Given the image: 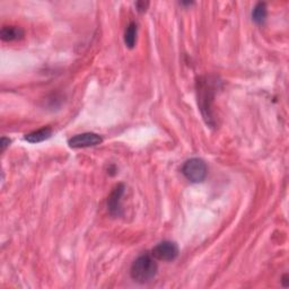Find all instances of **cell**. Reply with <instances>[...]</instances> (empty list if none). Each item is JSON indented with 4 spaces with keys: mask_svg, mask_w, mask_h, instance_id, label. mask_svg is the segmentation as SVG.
<instances>
[{
    "mask_svg": "<svg viewBox=\"0 0 289 289\" xmlns=\"http://www.w3.org/2000/svg\"><path fill=\"white\" fill-rule=\"evenodd\" d=\"M0 36L5 42L18 41L24 36V30L20 26H4L0 32Z\"/></svg>",
    "mask_w": 289,
    "mask_h": 289,
    "instance_id": "8992f818",
    "label": "cell"
},
{
    "mask_svg": "<svg viewBox=\"0 0 289 289\" xmlns=\"http://www.w3.org/2000/svg\"><path fill=\"white\" fill-rule=\"evenodd\" d=\"M149 6V3L148 2H138L136 4V7H137V11L139 13H144L147 11V8Z\"/></svg>",
    "mask_w": 289,
    "mask_h": 289,
    "instance_id": "30bf717a",
    "label": "cell"
},
{
    "mask_svg": "<svg viewBox=\"0 0 289 289\" xmlns=\"http://www.w3.org/2000/svg\"><path fill=\"white\" fill-rule=\"evenodd\" d=\"M158 265L153 255L147 253L141 254L133 261L130 269V274L134 281L146 283L156 277Z\"/></svg>",
    "mask_w": 289,
    "mask_h": 289,
    "instance_id": "6da1fadb",
    "label": "cell"
},
{
    "mask_svg": "<svg viewBox=\"0 0 289 289\" xmlns=\"http://www.w3.org/2000/svg\"><path fill=\"white\" fill-rule=\"evenodd\" d=\"M267 5L264 3H258L255 5V7L253 8L252 12V18L256 24H262L267 18Z\"/></svg>",
    "mask_w": 289,
    "mask_h": 289,
    "instance_id": "9c48e42d",
    "label": "cell"
},
{
    "mask_svg": "<svg viewBox=\"0 0 289 289\" xmlns=\"http://www.w3.org/2000/svg\"><path fill=\"white\" fill-rule=\"evenodd\" d=\"M9 143H11V140H9L8 138H5V137L2 138V142H0V147H2V152H5V149H6V148L9 146Z\"/></svg>",
    "mask_w": 289,
    "mask_h": 289,
    "instance_id": "8fae6325",
    "label": "cell"
},
{
    "mask_svg": "<svg viewBox=\"0 0 289 289\" xmlns=\"http://www.w3.org/2000/svg\"><path fill=\"white\" fill-rule=\"evenodd\" d=\"M137 32H138V27L134 22L130 23V24L127 26V29H125L124 31V43L130 49H132L134 44H136Z\"/></svg>",
    "mask_w": 289,
    "mask_h": 289,
    "instance_id": "ba28073f",
    "label": "cell"
},
{
    "mask_svg": "<svg viewBox=\"0 0 289 289\" xmlns=\"http://www.w3.org/2000/svg\"><path fill=\"white\" fill-rule=\"evenodd\" d=\"M179 252V246L175 242L163 241L156 246H154V249L152 250V255L155 260L170 262V261H173L178 258Z\"/></svg>",
    "mask_w": 289,
    "mask_h": 289,
    "instance_id": "3957f363",
    "label": "cell"
},
{
    "mask_svg": "<svg viewBox=\"0 0 289 289\" xmlns=\"http://www.w3.org/2000/svg\"><path fill=\"white\" fill-rule=\"evenodd\" d=\"M102 141H103V139H102L100 134L94 132H85L76 134V136L69 139L68 144L71 148H86L97 146Z\"/></svg>",
    "mask_w": 289,
    "mask_h": 289,
    "instance_id": "277c9868",
    "label": "cell"
},
{
    "mask_svg": "<svg viewBox=\"0 0 289 289\" xmlns=\"http://www.w3.org/2000/svg\"><path fill=\"white\" fill-rule=\"evenodd\" d=\"M208 173L207 164L203 160L198 157L190 158L182 166V174L185 179L192 183H200L206 179Z\"/></svg>",
    "mask_w": 289,
    "mask_h": 289,
    "instance_id": "7a4b0ae2",
    "label": "cell"
},
{
    "mask_svg": "<svg viewBox=\"0 0 289 289\" xmlns=\"http://www.w3.org/2000/svg\"><path fill=\"white\" fill-rule=\"evenodd\" d=\"M124 184H118L112 191L108 199V210L112 216L119 217L122 215V208H121V198L124 193Z\"/></svg>",
    "mask_w": 289,
    "mask_h": 289,
    "instance_id": "5b68a950",
    "label": "cell"
},
{
    "mask_svg": "<svg viewBox=\"0 0 289 289\" xmlns=\"http://www.w3.org/2000/svg\"><path fill=\"white\" fill-rule=\"evenodd\" d=\"M51 136H52V130L49 127H44L42 129L36 130V131L26 134L25 140L31 143H39L46 140V139H49Z\"/></svg>",
    "mask_w": 289,
    "mask_h": 289,
    "instance_id": "52a82bcc",
    "label": "cell"
}]
</instances>
